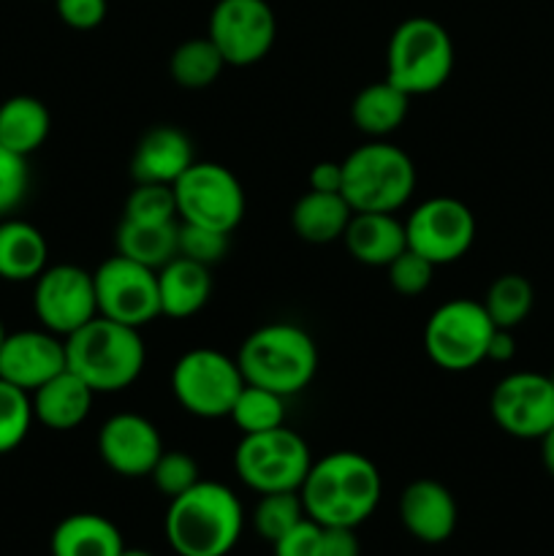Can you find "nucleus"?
<instances>
[{
	"instance_id": "nucleus-1",
	"label": "nucleus",
	"mask_w": 554,
	"mask_h": 556,
	"mask_svg": "<svg viewBox=\"0 0 554 556\" xmlns=\"http://www.w3.org/2000/svg\"><path fill=\"white\" fill-rule=\"evenodd\" d=\"M380 472L356 451H331L310 465L302 489L304 514L320 527H353L369 519L380 503Z\"/></svg>"
},
{
	"instance_id": "nucleus-2",
	"label": "nucleus",
	"mask_w": 554,
	"mask_h": 556,
	"mask_svg": "<svg viewBox=\"0 0 554 556\" xmlns=\"http://www.w3.org/2000/svg\"><path fill=\"white\" fill-rule=\"evenodd\" d=\"M244 510L237 494L217 481H199L168 500L166 541L179 556H226L242 538Z\"/></svg>"
},
{
	"instance_id": "nucleus-3",
	"label": "nucleus",
	"mask_w": 554,
	"mask_h": 556,
	"mask_svg": "<svg viewBox=\"0 0 554 556\" xmlns=\"http://www.w3.org/2000/svg\"><path fill=\"white\" fill-rule=\"evenodd\" d=\"M141 329L96 315L65 337V367L79 375L96 394H117L139 380L147 362Z\"/></svg>"
},
{
	"instance_id": "nucleus-4",
	"label": "nucleus",
	"mask_w": 554,
	"mask_h": 556,
	"mask_svg": "<svg viewBox=\"0 0 554 556\" xmlns=\"http://www.w3.org/2000/svg\"><path fill=\"white\" fill-rule=\"evenodd\" d=\"M237 364L244 383L293 396L307 389L318 372V345L302 326L277 320L244 337Z\"/></svg>"
},
{
	"instance_id": "nucleus-5",
	"label": "nucleus",
	"mask_w": 554,
	"mask_h": 556,
	"mask_svg": "<svg viewBox=\"0 0 554 556\" xmlns=\"http://www.w3.org/2000/svg\"><path fill=\"white\" fill-rule=\"evenodd\" d=\"M416 190L411 155L389 141H369L342 161V199L353 212H396Z\"/></svg>"
},
{
	"instance_id": "nucleus-6",
	"label": "nucleus",
	"mask_w": 554,
	"mask_h": 556,
	"mask_svg": "<svg viewBox=\"0 0 554 556\" xmlns=\"http://www.w3.org/2000/svg\"><path fill=\"white\" fill-rule=\"evenodd\" d=\"M454 71V41L440 22L411 16L391 33L386 49V79L407 96L440 90Z\"/></svg>"
},
{
	"instance_id": "nucleus-7",
	"label": "nucleus",
	"mask_w": 554,
	"mask_h": 556,
	"mask_svg": "<svg viewBox=\"0 0 554 556\" xmlns=\"http://www.w3.org/2000/svg\"><path fill=\"white\" fill-rule=\"evenodd\" d=\"M313 456L302 434L286 424L269 432L242 434L234 451V467L248 489L259 494L299 492L307 478Z\"/></svg>"
},
{
	"instance_id": "nucleus-8",
	"label": "nucleus",
	"mask_w": 554,
	"mask_h": 556,
	"mask_svg": "<svg viewBox=\"0 0 554 556\" xmlns=\"http://www.w3.org/2000/svg\"><path fill=\"white\" fill-rule=\"evenodd\" d=\"M494 324L481 302L451 299L440 304L424 329V351L435 367L445 372H467L487 362Z\"/></svg>"
},
{
	"instance_id": "nucleus-9",
	"label": "nucleus",
	"mask_w": 554,
	"mask_h": 556,
	"mask_svg": "<svg viewBox=\"0 0 554 556\" xmlns=\"http://www.w3.org/2000/svg\"><path fill=\"white\" fill-rule=\"evenodd\" d=\"M244 386L237 358L212 348L182 353L172 369L174 400L196 418H226Z\"/></svg>"
},
{
	"instance_id": "nucleus-10",
	"label": "nucleus",
	"mask_w": 554,
	"mask_h": 556,
	"mask_svg": "<svg viewBox=\"0 0 554 556\" xmlns=\"http://www.w3.org/2000/svg\"><path fill=\"white\" fill-rule=\"evenodd\" d=\"M174 188L179 223L231 233L244 217V190L231 168L196 161Z\"/></svg>"
},
{
	"instance_id": "nucleus-11",
	"label": "nucleus",
	"mask_w": 554,
	"mask_h": 556,
	"mask_svg": "<svg viewBox=\"0 0 554 556\" xmlns=\"http://www.w3.org/2000/svg\"><path fill=\"white\" fill-rule=\"evenodd\" d=\"M92 280H96L98 315L103 318L141 329L161 315L158 269L117 253L92 271Z\"/></svg>"
},
{
	"instance_id": "nucleus-12",
	"label": "nucleus",
	"mask_w": 554,
	"mask_h": 556,
	"mask_svg": "<svg viewBox=\"0 0 554 556\" xmlns=\"http://www.w3.org/2000/svg\"><path fill=\"white\" fill-rule=\"evenodd\" d=\"M407 248L435 266L454 264L476 242V215L451 195H435L411 212L405 223Z\"/></svg>"
},
{
	"instance_id": "nucleus-13",
	"label": "nucleus",
	"mask_w": 554,
	"mask_h": 556,
	"mask_svg": "<svg viewBox=\"0 0 554 556\" xmlns=\"http://www.w3.org/2000/svg\"><path fill=\"white\" fill-rule=\"evenodd\" d=\"M226 65L248 68L264 60L277 38V16L266 0H217L210 33Z\"/></svg>"
},
{
	"instance_id": "nucleus-14",
	"label": "nucleus",
	"mask_w": 554,
	"mask_h": 556,
	"mask_svg": "<svg viewBox=\"0 0 554 556\" xmlns=\"http://www.w3.org/2000/svg\"><path fill=\"white\" fill-rule=\"evenodd\" d=\"M33 309L47 331L58 337L74 334L98 315L96 280L92 271L74 264L47 266L36 277Z\"/></svg>"
},
{
	"instance_id": "nucleus-15",
	"label": "nucleus",
	"mask_w": 554,
	"mask_h": 556,
	"mask_svg": "<svg viewBox=\"0 0 554 556\" xmlns=\"http://www.w3.org/2000/svg\"><path fill=\"white\" fill-rule=\"evenodd\" d=\"M494 424L519 440H541L554 427L552 375L514 372L505 375L489 400Z\"/></svg>"
},
{
	"instance_id": "nucleus-16",
	"label": "nucleus",
	"mask_w": 554,
	"mask_h": 556,
	"mask_svg": "<svg viewBox=\"0 0 554 556\" xmlns=\"http://www.w3.org/2000/svg\"><path fill=\"white\" fill-rule=\"evenodd\" d=\"M163 451L166 448L158 427L139 413H117L98 432V454L103 465L123 478L150 476Z\"/></svg>"
},
{
	"instance_id": "nucleus-17",
	"label": "nucleus",
	"mask_w": 554,
	"mask_h": 556,
	"mask_svg": "<svg viewBox=\"0 0 554 556\" xmlns=\"http://www.w3.org/2000/svg\"><path fill=\"white\" fill-rule=\"evenodd\" d=\"M65 369V342L52 331H16L0 345V378L33 394Z\"/></svg>"
},
{
	"instance_id": "nucleus-18",
	"label": "nucleus",
	"mask_w": 554,
	"mask_h": 556,
	"mask_svg": "<svg viewBox=\"0 0 554 556\" xmlns=\"http://www.w3.org/2000/svg\"><path fill=\"white\" fill-rule=\"evenodd\" d=\"M456 500L443 483L418 478L400 494V521L416 541H449L456 530Z\"/></svg>"
},
{
	"instance_id": "nucleus-19",
	"label": "nucleus",
	"mask_w": 554,
	"mask_h": 556,
	"mask_svg": "<svg viewBox=\"0 0 554 556\" xmlns=\"http://www.w3.org/2000/svg\"><path fill=\"white\" fill-rule=\"evenodd\" d=\"M196 163L188 134L174 125H158L147 130L134 150L130 174L136 182L174 185Z\"/></svg>"
},
{
	"instance_id": "nucleus-20",
	"label": "nucleus",
	"mask_w": 554,
	"mask_h": 556,
	"mask_svg": "<svg viewBox=\"0 0 554 556\" xmlns=\"http://www.w3.org/2000/svg\"><path fill=\"white\" fill-rule=\"evenodd\" d=\"M33 416L54 432H71L87 421L96 391L68 367L30 394Z\"/></svg>"
},
{
	"instance_id": "nucleus-21",
	"label": "nucleus",
	"mask_w": 554,
	"mask_h": 556,
	"mask_svg": "<svg viewBox=\"0 0 554 556\" xmlns=\"http://www.w3.org/2000/svg\"><path fill=\"white\" fill-rule=\"evenodd\" d=\"M342 239L348 253L364 266H389L407 248L405 223L396 220L394 212H353Z\"/></svg>"
},
{
	"instance_id": "nucleus-22",
	"label": "nucleus",
	"mask_w": 554,
	"mask_h": 556,
	"mask_svg": "<svg viewBox=\"0 0 554 556\" xmlns=\"http://www.w3.org/2000/svg\"><path fill=\"white\" fill-rule=\"evenodd\" d=\"M158 293H161V315L182 320L201 313L212 296L210 266L177 255L158 269Z\"/></svg>"
},
{
	"instance_id": "nucleus-23",
	"label": "nucleus",
	"mask_w": 554,
	"mask_h": 556,
	"mask_svg": "<svg viewBox=\"0 0 554 556\" xmlns=\"http://www.w3.org/2000/svg\"><path fill=\"white\" fill-rule=\"evenodd\" d=\"M125 543L114 521L101 514H71L49 538L52 556H119Z\"/></svg>"
},
{
	"instance_id": "nucleus-24",
	"label": "nucleus",
	"mask_w": 554,
	"mask_h": 556,
	"mask_svg": "<svg viewBox=\"0 0 554 556\" xmlns=\"http://www.w3.org/2000/svg\"><path fill=\"white\" fill-rule=\"evenodd\" d=\"M353 210L342 193H318L307 190L291 210V226L299 239L310 244H329L342 239Z\"/></svg>"
},
{
	"instance_id": "nucleus-25",
	"label": "nucleus",
	"mask_w": 554,
	"mask_h": 556,
	"mask_svg": "<svg viewBox=\"0 0 554 556\" xmlns=\"http://www.w3.org/2000/svg\"><path fill=\"white\" fill-rule=\"evenodd\" d=\"M49 244L36 226L25 220L0 223V277L9 282L36 280L47 269Z\"/></svg>"
},
{
	"instance_id": "nucleus-26",
	"label": "nucleus",
	"mask_w": 554,
	"mask_h": 556,
	"mask_svg": "<svg viewBox=\"0 0 554 556\" xmlns=\"http://www.w3.org/2000/svg\"><path fill=\"white\" fill-rule=\"evenodd\" d=\"M407 109H411V96L383 79L356 92L351 103V119L362 134L383 139L405 123Z\"/></svg>"
},
{
	"instance_id": "nucleus-27",
	"label": "nucleus",
	"mask_w": 554,
	"mask_h": 556,
	"mask_svg": "<svg viewBox=\"0 0 554 556\" xmlns=\"http://www.w3.org/2000/svg\"><path fill=\"white\" fill-rule=\"evenodd\" d=\"M52 117L43 101L33 96H14L0 103V144L27 157L47 141Z\"/></svg>"
},
{
	"instance_id": "nucleus-28",
	"label": "nucleus",
	"mask_w": 554,
	"mask_h": 556,
	"mask_svg": "<svg viewBox=\"0 0 554 556\" xmlns=\"http://www.w3.org/2000/svg\"><path fill=\"white\" fill-rule=\"evenodd\" d=\"M177 223H136V220H119L117 226V253L130 261L150 266V269H161L168 261L177 258Z\"/></svg>"
},
{
	"instance_id": "nucleus-29",
	"label": "nucleus",
	"mask_w": 554,
	"mask_h": 556,
	"mask_svg": "<svg viewBox=\"0 0 554 556\" xmlns=\"http://www.w3.org/2000/svg\"><path fill=\"white\" fill-rule=\"evenodd\" d=\"M223 68H226V60L210 36L188 38L174 49L168 60L172 79L185 90H204L221 76Z\"/></svg>"
},
{
	"instance_id": "nucleus-30",
	"label": "nucleus",
	"mask_w": 554,
	"mask_h": 556,
	"mask_svg": "<svg viewBox=\"0 0 554 556\" xmlns=\"http://www.w3.org/2000/svg\"><path fill=\"white\" fill-rule=\"evenodd\" d=\"M228 418L237 424L242 434L269 432V429L286 424V396L275 394V391L264 389V386L244 383Z\"/></svg>"
},
{
	"instance_id": "nucleus-31",
	"label": "nucleus",
	"mask_w": 554,
	"mask_h": 556,
	"mask_svg": "<svg viewBox=\"0 0 554 556\" xmlns=\"http://www.w3.org/2000/svg\"><path fill=\"white\" fill-rule=\"evenodd\" d=\"M536 291L521 275H500L483 296V309L498 329H516L530 315Z\"/></svg>"
},
{
	"instance_id": "nucleus-32",
	"label": "nucleus",
	"mask_w": 554,
	"mask_h": 556,
	"mask_svg": "<svg viewBox=\"0 0 554 556\" xmlns=\"http://www.w3.org/2000/svg\"><path fill=\"white\" fill-rule=\"evenodd\" d=\"M304 505L302 494L299 492H269L261 494L259 505H255V530L264 541L275 543L286 535L288 530L304 519Z\"/></svg>"
},
{
	"instance_id": "nucleus-33",
	"label": "nucleus",
	"mask_w": 554,
	"mask_h": 556,
	"mask_svg": "<svg viewBox=\"0 0 554 556\" xmlns=\"http://www.w3.org/2000/svg\"><path fill=\"white\" fill-rule=\"evenodd\" d=\"M33 418L30 394L0 378V454H11L25 443Z\"/></svg>"
},
{
	"instance_id": "nucleus-34",
	"label": "nucleus",
	"mask_w": 554,
	"mask_h": 556,
	"mask_svg": "<svg viewBox=\"0 0 554 556\" xmlns=\"http://www.w3.org/2000/svg\"><path fill=\"white\" fill-rule=\"evenodd\" d=\"M125 220L136 223H177V199L172 185L136 182L130 195L125 199Z\"/></svg>"
},
{
	"instance_id": "nucleus-35",
	"label": "nucleus",
	"mask_w": 554,
	"mask_h": 556,
	"mask_svg": "<svg viewBox=\"0 0 554 556\" xmlns=\"http://www.w3.org/2000/svg\"><path fill=\"white\" fill-rule=\"evenodd\" d=\"M150 478L152 483H155L158 492L168 500L179 497V494H185L190 486H196V483L201 481L199 465H196L193 456L185 454V451H163L161 459L152 467Z\"/></svg>"
},
{
	"instance_id": "nucleus-36",
	"label": "nucleus",
	"mask_w": 554,
	"mask_h": 556,
	"mask_svg": "<svg viewBox=\"0 0 554 556\" xmlns=\"http://www.w3.org/2000/svg\"><path fill=\"white\" fill-rule=\"evenodd\" d=\"M228 250V233L212 231V228L190 226V223H179L177 233V255L196 261V264L215 266L223 261Z\"/></svg>"
},
{
	"instance_id": "nucleus-37",
	"label": "nucleus",
	"mask_w": 554,
	"mask_h": 556,
	"mask_svg": "<svg viewBox=\"0 0 554 556\" xmlns=\"http://www.w3.org/2000/svg\"><path fill=\"white\" fill-rule=\"evenodd\" d=\"M386 269H389L391 288L396 293H402V296H418V293H424L432 286L435 264H429L424 255H418L411 248L402 250Z\"/></svg>"
},
{
	"instance_id": "nucleus-38",
	"label": "nucleus",
	"mask_w": 554,
	"mask_h": 556,
	"mask_svg": "<svg viewBox=\"0 0 554 556\" xmlns=\"http://www.w3.org/2000/svg\"><path fill=\"white\" fill-rule=\"evenodd\" d=\"M30 172H27V157L16 155L9 147L0 144V217L14 212L25 201Z\"/></svg>"
},
{
	"instance_id": "nucleus-39",
	"label": "nucleus",
	"mask_w": 554,
	"mask_h": 556,
	"mask_svg": "<svg viewBox=\"0 0 554 556\" xmlns=\"http://www.w3.org/2000/svg\"><path fill=\"white\" fill-rule=\"evenodd\" d=\"M320 532H324V527L304 516L280 541L272 543L275 556H320Z\"/></svg>"
},
{
	"instance_id": "nucleus-40",
	"label": "nucleus",
	"mask_w": 554,
	"mask_h": 556,
	"mask_svg": "<svg viewBox=\"0 0 554 556\" xmlns=\"http://www.w3.org/2000/svg\"><path fill=\"white\" fill-rule=\"evenodd\" d=\"M58 16L74 30H92L106 20V0H54Z\"/></svg>"
},
{
	"instance_id": "nucleus-41",
	"label": "nucleus",
	"mask_w": 554,
	"mask_h": 556,
	"mask_svg": "<svg viewBox=\"0 0 554 556\" xmlns=\"http://www.w3.org/2000/svg\"><path fill=\"white\" fill-rule=\"evenodd\" d=\"M320 556H362V546L353 527H324Z\"/></svg>"
},
{
	"instance_id": "nucleus-42",
	"label": "nucleus",
	"mask_w": 554,
	"mask_h": 556,
	"mask_svg": "<svg viewBox=\"0 0 554 556\" xmlns=\"http://www.w3.org/2000/svg\"><path fill=\"white\" fill-rule=\"evenodd\" d=\"M310 190L318 193H342V163L320 161L310 168Z\"/></svg>"
},
{
	"instance_id": "nucleus-43",
	"label": "nucleus",
	"mask_w": 554,
	"mask_h": 556,
	"mask_svg": "<svg viewBox=\"0 0 554 556\" xmlns=\"http://www.w3.org/2000/svg\"><path fill=\"white\" fill-rule=\"evenodd\" d=\"M516 356V340H514V329H498L494 326V334L492 340H489V348H487V358L489 362H511V358Z\"/></svg>"
},
{
	"instance_id": "nucleus-44",
	"label": "nucleus",
	"mask_w": 554,
	"mask_h": 556,
	"mask_svg": "<svg viewBox=\"0 0 554 556\" xmlns=\"http://www.w3.org/2000/svg\"><path fill=\"white\" fill-rule=\"evenodd\" d=\"M541 459L549 476L554 478V427L541 438Z\"/></svg>"
},
{
	"instance_id": "nucleus-45",
	"label": "nucleus",
	"mask_w": 554,
	"mask_h": 556,
	"mask_svg": "<svg viewBox=\"0 0 554 556\" xmlns=\"http://www.w3.org/2000/svg\"><path fill=\"white\" fill-rule=\"evenodd\" d=\"M119 556H155V554L144 552V548H128V546H125L123 554H119Z\"/></svg>"
},
{
	"instance_id": "nucleus-46",
	"label": "nucleus",
	"mask_w": 554,
	"mask_h": 556,
	"mask_svg": "<svg viewBox=\"0 0 554 556\" xmlns=\"http://www.w3.org/2000/svg\"><path fill=\"white\" fill-rule=\"evenodd\" d=\"M3 340H5V329H3V324H0V345H3Z\"/></svg>"
},
{
	"instance_id": "nucleus-47",
	"label": "nucleus",
	"mask_w": 554,
	"mask_h": 556,
	"mask_svg": "<svg viewBox=\"0 0 554 556\" xmlns=\"http://www.w3.org/2000/svg\"><path fill=\"white\" fill-rule=\"evenodd\" d=\"M552 383H554V372H552Z\"/></svg>"
}]
</instances>
